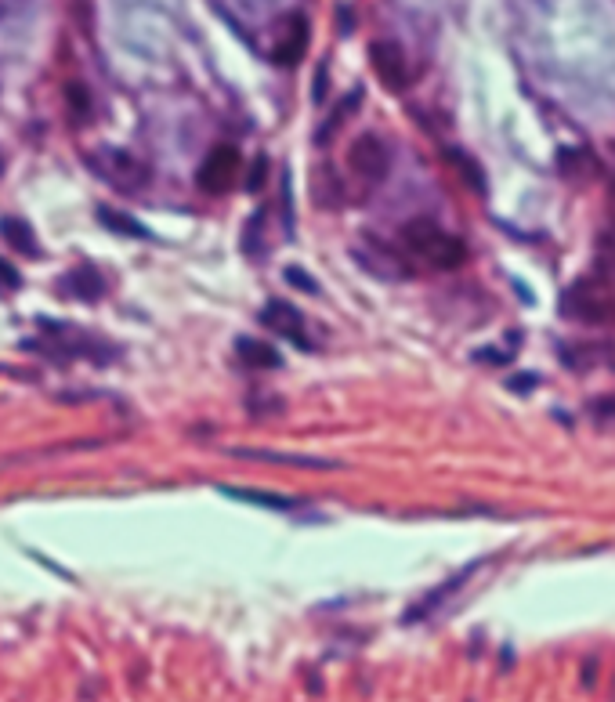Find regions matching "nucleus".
<instances>
[{
    "instance_id": "nucleus-1",
    "label": "nucleus",
    "mask_w": 615,
    "mask_h": 702,
    "mask_svg": "<svg viewBox=\"0 0 615 702\" xmlns=\"http://www.w3.org/2000/svg\"><path fill=\"white\" fill-rule=\"evenodd\" d=\"M402 243H406L409 250L417 257H424L427 265L442 268V272H449V268H460L467 257V247L464 239H456L453 232H445L442 225H435L431 218H413L402 225Z\"/></svg>"
},
{
    "instance_id": "nucleus-2",
    "label": "nucleus",
    "mask_w": 615,
    "mask_h": 702,
    "mask_svg": "<svg viewBox=\"0 0 615 702\" xmlns=\"http://www.w3.org/2000/svg\"><path fill=\"white\" fill-rule=\"evenodd\" d=\"M239 167H243V156H239L236 145H218L207 160L199 163V174H196L199 189L210 192V196H225V192L236 189Z\"/></svg>"
},
{
    "instance_id": "nucleus-3",
    "label": "nucleus",
    "mask_w": 615,
    "mask_h": 702,
    "mask_svg": "<svg viewBox=\"0 0 615 702\" xmlns=\"http://www.w3.org/2000/svg\"><path fill=\"white\" fill-rule=\"evenodd\" d=\"M261 326H268L272 333H279L283 341H294L297 348L312 351V341H308V326H304V315L297 312L290 301H268L265 308H261Z\"/></svg>"
},
{
    "instance_id": "nucleus-4",
    "label": "nucleus",
    "mask_w": 615,
    "mask_h": 702,
    "mask_svg": "<svg viewBox=\"0 0 615 702\" xmlns=\"http://www.w3.org/2000/svg\"><path fill=\"white\" fill-rule=\"evenodd\" d=\"M348 163L362 174V178L384 181V178H388V171H391V152H388V145L380 142L377 134H362L359 142L351 145Z\"/></svg>"
},
{
    "instance_id": "nucleus-5",
    "label": "nucleus",
    "mask_w": 615,
    "mask_h": 702,
    "mask_svg": "<svg viewBox=\"0 0 615 702\" xmlns=\"http://www.w3.org/2000/svg\"><path fill=\"white\" fill-rule=\"evenodd\" d=\"M369 62H373L377 76L391 87V91H402V87L409 84V62L395 40H377V44L369 48Z\"/></svg>"
},
{
    "instance_id": "nucleus-6",
    "label": "nucleus",
    "mask_w": 615,
    "mask_h": 702,
    "mask_svg": "<svg viewBox=\"0 0 615 702\" xmlns=\"http://www.w3.org/2000/svg\"><path fill=\"white\" fill-rule=\"evenodd\" d=\"M308 51V22L304 15H290L279 29V40H275L272 48V62L275 66H297Z\"/></svg>"
},
{
    "instance_id": "nucleus-7",
    "label": "nucleus",
    "mask_w": 615,
    "mask_h": 702,
    "mask_svg": "<svg viewBox=\"0 0 615 702\" xmlns=\"http://www.w3.org/2000/svg\"><path fill=\"white\" fill-rule=\"evenodd\" d=\"M236 355L246 370H279V366H283V355H279L272 344L254 341V337H239Z\"/></svg>"
},
{
    "instance_id": "nucleus-8",
    "label": "nucleus",
    "mask_w": 615,
    "mask_h": 702,
    "mask_svg": "<svg viewBox=\"0 0 615 702\" xmlns=\"http://www.w3.org/2000/svg\"><path fill=\"white\" fill-rule=\"evenodd\" d=\"M58 286H66V294H73V297H80V301H98V297L105 294V279L98 276L95 268L91 265H80V268H73L66 279Z\"/></svg>"
},
{
    "instance_id": "nucleus-9",
    "label": "nucleus",
    "mask_w": 615,
    "mask_h": 702,
    "mask_svg": "<svg viewBox=\"0 0 615 702\" xmlns=\"http://www.w3.org/2000/svg\"><path fill=\"white\" fill-rule=\"evenodd\" d=\"M232 456H246V460H272V464H290V467H308V471H337V460H312V456H290V453H272V449H232Z\"/></svg>"
},
{
    "instance_id": "nucleus-10",
    "label": "nucleus",
    "mask_w": 615,
    "mask_h": 702,
    "mask_svg": "<svg viewBox=\"0 0 615 702\" xmlns=\"http://www.w3.org/2000/svg\"><path fill=\"white\" fill-rule=\"evenodd\" d=\"M0 236H4V243H8L15 254L22 257H40V243L37 236H33V228L26 225V221L19 218H0Z\"/></svg>"
},
{
    "instance_id": "nucleus-11",
    "label": "nucleus",
    "mask_w": 615,
    "mask_h": 702,
    "mask_svg": "<svg viewBox=\"0 0 615 702\" xmlns=\"http://www.w3.org/2000/svg\"><path fill=\"white\" fill-rule=\"evenodd\" d=\"M221 493L232 496L239 503H254V507H268V511H294L297 500H286V496H272V493H250V489H232V485H221Z\"/></svg>"
},
{
    "instance_id": "nucleus-12",
    "label": "nucleus",
    "mask_w": 615,
    "mask_h": 702,
    "mask_svg": "<svg viewBox=\"0 0 615 702\" xmlns=\"http://www.w3.org/2000/svg\"><path fill=\"white\" fill-rule=\"evenodd\" d=\"M98 218H102L105 225H113V232H123V236H134V239L149 236V232H145V228L138 225L134 218H127V214H116V210H109V207L98 210Z\"/></svg>"
},
{
    "instance_id": "nucleus-13",
    "label": "nucleus",
    "mask_w": 615,
    "mask_h": 702,
    "mask_svg": "<svg viewBox=\"0 0 615 702\" xmlns=\"http://www.w3.org/2000/svg\"><path fill=\"white\" fill-rule=\"evenodd\" d=\"M19 286H22V276H19V272H15V268H11L8 261H0V294H4V290H8V294H15Z\"/></svg>"
},
{
    "instance_id": "nucleus-14",
    "label": "nucleus",
    "mask_w": 615,
    "mask_h": 702,
    "mask_svg": "<svg viewBox=\"0 0 615 702\" xmlns=\"http://www.w3.org/2000/svg\"><path fill=\"white\" fill-rule=\"evenodd\" d=\"M286 279H290V283H301L304 294H315V290H319V286H315V279H312V276H304L301 268H286Z\"/></svg>"
},
{
    "instance_id": "nucleus-15",
    "label": "nucleus",
    "mask_w": 615,
    "mask_h": 702,
    "mask_svg": "<svg viewBox=\"0 0 615 702\" xmlns=\"http://www.w3.org/2000/svg\"><path fill=\"white\" fill-rule=\"evenodd\" d=\"M0 174H4V152H0Z\"/></svg>"
}]
</instances>
